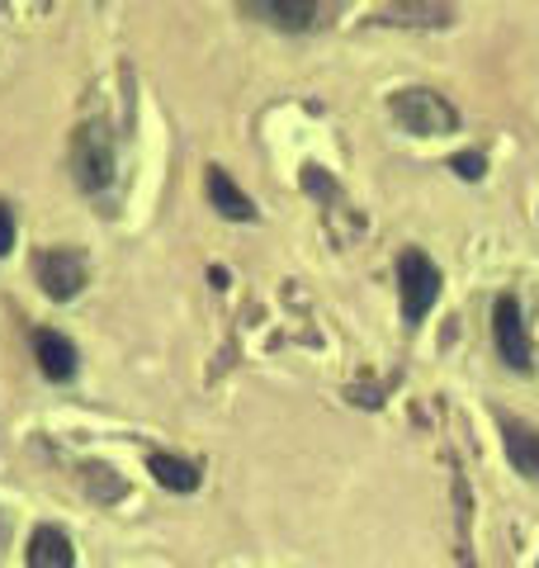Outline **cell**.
I'll return each instance as SVG.
<instances>
[{
	"label": "cell",
	"mask_w": 539,
	"mask_h": 568,
	"mask_svg": "<svg viewBox=\"0 0 539 568\" xmlns=\"http://www.w3.org/2000/svg\"><path fill=\"white\" fill-rule=\"evenodd\" d=\"M393 119L403 123L407 133H417V138H436V133H455L459 129V114H455V104H449L445 95L436 91H403V95H393Z\"/></svg>",
	"instance_id": "obj_1"
},
{
	"label": "cell",
	"mask_w": 539,
	"mask_h": 568,
	"mask_svg": "<svg viewBox=\"0 0 539 568\" xmlns=\"http://www.w3.org/2000/svg\"><path fill=\"white\" fill-rule=\"evenodd\" d=\"M398 284H403V317L407 323H421L440 298V265L426 252H417V246H407L398 256Z\"/></svg>",
	"instance_id": "obj_2"
},
{
	"label": "cell",
	"mask_w": 539,
	"mask_h": 568,
	"mask_svg": "<svg viewBox=\"0 0 539 568\" xmlns=\"http://www.w3.org/2000/svg\"><path fill=\"white\" fill-rule=\"evenodd\" d=\"M71 171H77L81 190H104L114 181V148H110V138H104V129L85 123L77 133V142H71Z\"/></svg>",
	"instance_id": "obj_3"
},
{
	"label": "cell",
	"mask_w": 539,
	"mask_h": 568,
	"mask_svg": "<svg viewBox=\"0 0 539 568\" xmlns=\"http://www.w3.org/2000/svg\"><path fill=\"white\" fill-rule=\"evenodd\" d=\"M492 327H497V351L511 369H530V332H526V317H520V304L511 294L497 298L492 308Z\"/></svg>",
	"instance_id": "obj_4"
},
{
	"label": "cell",
	"mask_w": 539,
	"mask_h": 568,
	"mask_svg": "<svg viewBox=\"0 0 539 568\" xmlns=\"http://www.w3.org/2000/svg\"><path fill=\"white\" fill-rule=\"evenodd\" d=\"M39 284H43L48 298L67 304V298H77L81 284H85V261L77 252H67V246H58V252H43L39 256Z\"/></svg>",
	"instance_id": "obj_5"
},
{
	"label": "cell",
	"mask_w": 539,
	"mask_h": 568,
	"mask_svg": "<svg viewBox=\"0 0 539 568\" xmlns=\"http://www.w3.org/2000/svg\"><path fill=\"white\" fill-rule=\"evenodd\" d=\"M33 355H39V369L52 384H67L77 375V346H71L62 332H52V327L33 332Z\"/></svg>",
	"instance_id": "obj_6"
},
{
	"label": "cell",
	"mask_w": 539,
	"mask_h": 568,
	"mask_svg": "<svg viewBox=\"0 0 539 568\" xmlns=\"http://www.w3.org/2000/svg\"><path fill=\"white\" fill-rule=\"evenodd\" d=\"M246 14H256V20L275 24V29H317L322 20H327V10L303 6V0H251Z\"/></svg>",
	"instance_id": "obj_7"
},
{
	"label": "cell",
	"mask_w": 539,
	"mask_h": 568,
	"mask_svg": "<svg viewBox=\"0 0 539 568\" xmlns=\"http://www.w3.org/2000/svg\"><path fill=\"white\" fill-rule=\"evenodd\" d=\"M209 200L232 223H251V219H256V204H251V194H242L237 181H232L223 166H209Z\"/></svg>",
	"instance_id": "obj_8"
},
{
	"label": "cell",
	"mask_w": 539,
	"mask_h": 568,
	"mask_svg": "<svg viewBox=\"0 0 539 568\" xmlns=\"http://www.w3.org/2000/svg\"><path fill=\"white\" fill-rule=\"evenodd\" d=\"M29 568H77V555H71V540L58 526H39L29 540Z\"/></svg>",
	"instance_id": "obj_9"
},
{
	"label": "cell",
	"mask_w": 539,
	"mask_h": 568,
	"mask_svg": "<svg viewBox=\"0 0 539 568\" xmlns=\"http://www.w3.org/2000/svg\"><path fill=\"white\" fill-rule=\"evenodd\" d=\"M148 474L156 478L161 488H171V493H194V488H200V469H194L190 459H175V455H152Z\"/></svg>",
	"instance_id": "obj_10"
},
{
	"label": "cell",
	"mask_w": 539,
	"mask_h": 568,
	"mask_svg": "<svg viewBox=\"0 0 539 568\" xmlns=\"http://www.w3.org/2000/svg\"><path fill=\"white\" fill-rule=\"evenodd\" d=\"M501 432H507V459L526 478H535V484H539V436L530 432V426H511V422L501 426Z\"/></svg>",
	"instance_id": "obj_11"
},
{
	"label": "cell",
	"mask_w": 539,
	"mask_h": 568,
	"mask_svg": "<svg viewBox=\"0 0 539 568\" xmlns=\"http://www.w3.org/2000/svg\"><path fill=\"white\" fill-rule=\"evenodd\" d=\"M388 14H398V24H449V10L445 6H398V10H388Z\"/></svg>",
	"instance_id": "obj_12"
},
{
	"label": "cell",
	"mask_w": 539,
	"mask_h": 568,
	"mask_svg": "<svg viewBox=\"0 0 539 568\" xmlns=\"http://www.w3.org/2000/svg\"><path fill=\"white\" fill-rule=\"evenodd\" d=\"M455 171L464 175V181H482V156L478 152H459L455 156Z\"/></svg>",
	"instance_id": "obj_13"
},
{
	"label": "cell",
	"mask_w": 539,
	"mask_h": 568,
	"mask_svg": "<svg viewBox=\"0 0 539 568\" xmlns=\"http://www.w3.org/2000/svg\"><path fill=\"white\" fill-rule=\"evenodd\" d=\"M10 246H14V213L10 204H0V256H10Z\"/></svg>",
	"instance_id": "obj_14"
}]
</instances>
